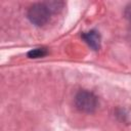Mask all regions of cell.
Masks as SVG:
<instances>
[{"mask_svg": "<svg viewBox=\"0 0 131 131\" xmlns=\"http://www.w3.org/2000/svg\"><path fill=\"white\" fill-rule=\"evenodd\" d=\"M82 38L93 50H98L100 48V35L96 31L86 32L82 35Z\"/></svg>", "mask_w": 131, "mask_h": 131, "instance_id": "3", "label": "cell"}, {"mask_svg": "<svg viewBox=\"0 0 131 131\" xmlns=\"http://www.w3.org/2000/svg\"><path fill=\"white\" fill-rule=\"evenodd\" d=\"M50 12L51 10L46 3H36L29 8L28 17L34 25L43 26L49 20Z\"/></svg>", "mask_w": 131, "mask_h": 131, "instance_id": "1", "label": "cell"}, {"mask_svg": "<svg viewBox=\"0 0 131 131\" xmlns=\"http://www.w3.org/2000/svg\"><path fill=\"white\" fill-rule=\"evenodd\" d=\"M47 53H48L47 49L44 47H41V48H35V49L30 50L28 52V56L30 58H39V57L45 56Z\"/></svg>", "mask_w": 131, "mask_h": 131, "instance_id": "4", "label": "cell"}, {"mask_svg": "<svg viewBox=\"0 0 131 131\" xmlns=\"http://www.w3.org/2000/svg\"><path fill=\"white\" fill-rule=\"evenodd\" d=\"M76 107L83 113H92L97 106L96 96L86 90H81L75 97Z\"/></svg>", "mask_w": 131, "mask_h": 131, "instance_id": "2", "label": "cell"}, {"mask_svg": "<svg viewBox=\"0 0 131 131\" xmlns=\"http://www.w3.org/2000/svg\"><path fill=\"white\" fill-rule=\"evenodd\" d=\"M125 14H126V17H128L129 19H131V4H129V5L126 7Z\"/></svg>", "mask_w": 131, "mask_h": 131, "instance_id": "5", "label": "cell"}]
</instances>
